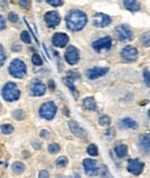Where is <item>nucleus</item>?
<instances>
[{"label":"nucleus","mask_w":150,"mask_h":178,"mask_svg":"<svg viewBox=\"0 0 150 178\" xmlns=\"http://www.w3.org/2000/svg\"><path fill=\"white\" fill-rule=\"evenodd\" d=\"M66 25L70 31H81L88 23V16L87 14L80 10V9H72L66 15Z\"/></svg>","instance_id":"1"},{"label":"nucleus","mask_w":150,"mask_h":178,"mask_svg":"<svg viewBox=\"0 0 150 178\" xmlns=\"http://www.w3.org/2000/svg\"><path fill=\"white\" fill-rule=\"evenodd\" d=\"M1 96H2V98L6 101L12 102V101H15V100H17L20 98L21 92H20V90H19L16 84L8 82L7 84H5V86L1 90Z\"/></svg>","instance_id":"2"},{"label":"nucleus","mask_w":150,"mask_h":178,"mask_svg":"<svg viewBox=\"0 0 150 178\" xmlns=\"http://www.w3.org/2000/svg\"><path fill=\"white\" fill-rule=\"evenodd\" d=\"M8 71L15 78H23L27 75V66H26V63L23 61L15 59L10 62Z\"/></svg>","instance_id":"3"},{"label":"nucleus","mask_w":150,"mask_h":178,"mask_svg":"<svg viewBox=\"0 0 150 178\" xmlns=\"http://www.w3.org/2000/svg\"><path fill=\"white\" fill-rule=\"evenodd\" d=\"M56 113H57V106L52 101L45 102L39 108V115H40V117L47 119V121L52 119L56 116Z\"/></svg>","instance_id":"4"},{"label":"nucleus","mask_w":150,"mask_h":178,"mask_svg":"<svg viewBox=\"0 0 150 178\" xmlns=\"http://www.w3.org/2000/svg\"><path fill=\"white\" fill-rule=\"evenodd\" d=\"M116 35L120 42H130L133 40V32L126 24H120L116 28Z\"/></svg>","instance_id":"5"},{"label":"nucleus","mask_w":150,"mask_h":178,"mask_svg":"<svg viewBox=\"0 0 150 178\" xmlns=\"http://www.w3.org/2000/svg\"><path fill=\"white\" fill-rule=\"evenodd\" d=\"M65 60L70 66H74L80 60V52L75 46H68L65 52Z\"/></svg>","instance_id":"6"},{"label":"nucleus","mask_w":150,"mask_h":178,"mask_svg":"<svg viewBox=\"0 0 150 178\" xmlns=\"http://www.w3.org/2000/svg\"><path fill=\"white\" fill-rule=\"evenodd\" d=\"M94 25L96 28H105L107 25H110L112 22V19L109 15L104 14V13H97L94 15Z\"/></svg>","instance_id":"7"},{"label":"nucleus","mask_w":150,"mask_h":178,"mask_svg":"<svg viewBox=\"0 0 150 178\" xmlns=\"http://www.w3.org/2000/svg\"><path fill=\"white\" fill-rule=\"evenodd\" d=\"M143 169H144V163L141 162L140 160H137V159H130V160H128L127 170L130 174L137 176V175H140L142 172Z\"/></svg>","instance_id":"8"},{"label":"nucleus","mask_w":150,"mask_h":178,"mask_svg":"<svg viewBox=\"0 0 150 178\" xmlns=\"http://www.w3.org/2000/svg\"><path fill=\"white\" fill-rule=\"evenodd\" d=\"M112 46V38L111 37H103L95 40L92 43V48L95 51H102V50H110Z\"/></svg>","instance_id":"9"},{"label":"nucleus","mask_w":150,"mask_h":178,"mask_svg":"<svg viewBox=\"0 0 150 178\" xmlns=\"http://www.w3.org/2000/svg\"><path fill=\"white\" fill-rule=\"evenodd\" d=\"M83 168H84V171L88 176H97L98 172H99L96 161L91 160V159H86L83 161Z\"/></svg>","instance_id":"10"},{"label":"nucleus","mask_w":150,"mask_h":178,"mask_svg":"<svg viewBox=\"0 0 150 178\" xmlns=\"http://www.w3.org/2000/svg\"><path fill=\"white\" fill-rule=\"evenodd\" d=\"M121 58L126 61H135L139 56V51L134 46H126L121 50Z\"/></svg>","instance_id":"11"},{"label":"nucleus","mask_w":150,"mask_h":178,"mask_svg":"<svg viewBox=\"0 0 150 178\" xmlns=\"http://www.w3.org/2000/svg\"><path fill=\"white\" fill-rule=\"evenodd\" d=\"M45 22L47 24V27L49 28H54V27H57V25H59L60 23V15L58 12H56V10H51V12H47L46 14H45Z\"/></svg>","instance_id":"12"},{"label":"nucleus","mask_w":150,"mask_h":178,"mask_svg":"<svg viewBox=\"0 0 150 178\" xmlns=\"http://www.w3.org/2000/svg\"><path fill=\"white\" fill-rule=\"evenodd\" d=\"M69 42V37H68L66 33H62V32H58V33H54L52 37V44L56 47H59L62 48L68 44Z\"/></svg>","instance_id":"13"},{"label":"nucleus","mask_w":150,"mask_h":178,"mask_svg":"<svg viewBox=\"0 0 150 178\" xmlns=\"http://www.w3.org/2000/svg\"><path fill=\"white\" fill-rule=\"evenodd\" d=\"M109 73V68L106 67H95L91 68L87 71V77L89 79H96L98 77H102Z\"/></svg>","instance_id":"14"},{"label":"nucleus","mask_w":150,"mask_h":178,"mask_svg":"<svg viewBox=\"0 0 150 178\" xmlns=\"http://www.w3.org/2000/svg\"><path fill=\"white\" fill-rule=\"evenodd\" d=\"M68 126H69L70 131L73 132V134L76 136L77 138H86L87 132H86V130L83 129L82 126L79 125V123H76L75 121H69L68 122Z\"/></svg>","instance_id":"15"},{"label":"nucleus","mask_w":150,"mask_h":178,"mask_svg":"<svg viewBox=\"0 0 150 178\" xmlns=\"http://www.w3.org/2000/svg\"><path fill=\"white\" fill-rule=\"evenodd\" d=\"M139 147L143 153L150 154V134H144L139 139Z\"/></svg>","instance_id":"16"},{"label":"nucleus","mask_w":150,"mask_h":178,"mask_svg":"<svg viewBox=\"0 0 150 178\" xmlns=\"http://www.w3.org/2000/svg\"><path fill=\"white\" fill-rule=\"evenodd\" d=\"M31 91H32V94L35 96H42L45 94L46 86L39 81H34L31 84Z\"/></svg>","instance_id":"17"},{"label":"nucleus","mask_w":150,"mask_h":178,"mask_svg":"<svg viewBox=\"0 0 150 178\" xmlns=\"http://www.w3.org/2000/svg\"><path fill=\"white\" fill-rule=\"evenodd\" d=\"M124 6L129 12H137L141 8V4L137 0H124Z\"/></svg>","instance_id":"18"},{"label":"nucleus","mask_w":150,"mask_h":178,"mask_svg":"<svg viewBox=\"0 0 150 178\" xmlns=\"http://www.w3.org/2000/svg\"><path fill=\"white\" fill-rule=\"evenodd\" d=\"M120 126L124 129H137V123L130 117H126V119L120 121Z\"/></svg>","instance_id":"19"},{"label":"nucleus","mask_w":150,"mask_h":178,"mask_svg":"<svg viewBox=\"0 0 150 178\" xmlns=\"http://www.w3.org/2000/svg\"><path fill=\"white\" fill-rule=\"evenodd\" d=\"M83 106L88 111H95L96 109V101H95V99L92 96H87L83 100Z\"/></svg>","instance_id":"20"},{"label":"nucleus","mask_w":150,"mask_h":178,"mask_svg":"<svg viewBox=\"0 0 150 178\" xmlns=\"http://www.w3.org/2000/svg\"><path fill=\"white\" fill-rule=\"evenodd\" d=\"M62 82L65 83V85H66L68 89L72 91V93L74 94L75 98H77L79 92H77V90H76V88H75L74 83H73V79H72V78H69V77H65V78L62 79Z\"/></svg>","instance_id":"21"},{"label":"nucleus","mask_w":150,"mask_h":178,"mask_svg":"<svg viewBox=\"0 0 150 178\" xmlns=\"http://www.w3.org/2000/svg\"><path fill=\"white\" fill-rule=\"evenodd\" d=\"M114 151H116V154L119 157H125L127 155V146L124 145V144H120L118 146H116Z\"/></svg>","instance_id":"22"},{"label":"nucleus","mask_w":150,"mask_h":178,"mask_svg":"<svg viewBox=\"0 0 150 178\" xmlns=\"http://www.w3.org/2000/svg\"><path fill=\"white\" fill-rule=\"evenodd\" d=\"M26 169V165L21 162H14L13 165H12V170L14 171L15 174H17V175H20V174H22L23 171Z\"/></svg>","instance_id":"23"},{"label":"nucleus","mask_w":150,"mask_h":178,"mask_svg":"<svg viewBox=\"0 0 150 178\" xmlns=\"http://www.w3.org/2000/svg\"><path fill=\"white\" fill-rule=\"evenodd\" d=\"M141 44L143 46H147V47H149L150 46V31L148 32H146V33H143L142 36H141Z\"/></svg>","instance_id":"24"},{"label":"nucleus","mask_w":150,"mask_h":178,"mask_svg":"<svg viewBox=\"0 0 150 178\" xmlns=\"http://www.w3.org/2000/svg\"><path fill=\"white\" fill-rule=\"evenodd\" d=\"M68 163V159L66 156H60L57 159V161H56V164L60 167V168H64V167H66Z\"/></svg>","instance_id":"25"},{"label":"nucleus","mask_w":150,"mask_h":178,"mask_svg":"<svg viewBox=\"0 0 150 178\" xmlns=\"http://www.w3.org/2000/svg\"><path fill=\"white\" fill-rule=\"evenodd\" d=\"M14 131V128L10 124H2L1 125V132L4 134H10Z\"/></svg>","instance_id":"26"},{"label":"nucleus","mask_w":150,"mask_h":178,"mask_svg":"<svg viewBox=\"0 0 150 178\" xmlns=\"http://www.w3.org/2000/svg\"><path fill=\"white\" fill-rule=\"evenodd\" d=\"M87 152H88V154L91 155V156H97L98 155V148L95 144L89 145V146H88V149H87Z\"/></svg>","instance_id":"27"},{"label":"nucleus","mask_w":150,"mask_h":178,"mask_svg":"<svg viewBox=\"0 0 150 178\" xmlns=\"http://www.w3.org/2000/svg\"><path fill=\"white\" fill-rule=\"evenodd\" d=\"M99 125L102 126H107L110 125V123H111V119L109 117V116H106V115H104V116H102L100 119H99Z\"/></svg>","instance_id":"28"},{"label":"nucleus","mask_w":150,"mask_h":178,"mask_svg":"<svg viewBox=\"0 0 150 178\" xmlns=\"http://www.w3.org/2000/svg\"><path fill=\"white\" fill-rule=\"evenodd\" d=\"M31 61H32V63H34L35 66H42V65H43V60L40 58V55H38V54H34Z\"/></svg>","instance_id":"29"},{"label":"nucleus","mask_w":150,"mask_h":178,"mask_svg":"<svg viewBox=\"0 0 150 178\" xmlns=\"http://www.w3.org/2000/svg\"><path fill=\"white\" fill-rule=\"evenodd\" d=\"M47 149H49V152H50L51 154H56V153H58L60 151V147L58 144H54V142H53V144H50V145H49V148Z\"/></svg>","instance_id":"30"},{"label":"nucleus","mask_w":150,"mask_h":178,"mask_svg":"<svg viewBox=\"0 0 150 178\" xmlns=\"http://www.w3.org/2000/svg\"><path fill=\"white\" fill-rule=\"evenodd\" d=\"M143 81H144V84L147 86H150V73L148 69L143 70Z\"/></svg>","instance_id":"31"},{"label":"nucleus","mask_w":150,"mask_h":178,"mask_svg":"<svg viewBox=\"0 0 150 178\" xmlns=\"http://www.w3.org/2000/svg\"><path fill=\"white\" fill-rule=\"evenodd\" d=\"M21 40H22L23 43H26V44H30L31 38H30L29 33H28L27 31H22V32H21Z\"/></svg>","instance_id":"32"},{"label":"nucleus","mask_w":150,"mask_h":178,"mask_svg":"<svg viewBox=\"0 0 150 178\" xmlns=\"http://www.w3.org/2000/svg\"><path fill=\"white\" fill-rule=\"evenodd\" d=\"M5 61H6V53H5L2 45H0V67L5 63Z\"/></svg>","instance_id":"33"},{"label":"nucleus","mask_w":150,"mask_h":178,"mask_svg":"<svg viewBox=\"0 0 150 178\" xmlns=\"http://www.w3.org/2000/svg\"><path fill=\"white\" fill-rule=\"evenodd\" d=\"M13 116H14L15 119H23V117H24V111H21V109H16V111L13 113Z\"/></svg>","instance_id":"34"},{"label":"nucleus","mask_w":150,"mask_h":178,"mask_svg":"<svg viewBox=\"0 0 150 178\" xmlns=\"http://www.w3.org/2000/svg\"><path fill=\"white\" fill-rule=\"evenodd\" d=\"M46 2L51 6H54V7H59L62 5V0H46Z\"/></svg>","instance_id":"35"},{"label":"nucleus","mask_w":150,"mask_h":178,"mask_svg":"<svg viewBox=\"0 0 150 178\" xmlns=\"http://www.w3.org/2000/svg\"><path fill=\"white\" fill-rule=\"evenodd\" d=\"M19 4L24 9H29L30 8V0H19Z\"/></svg>","instance_id":"36"},{"label":"nucleus","mask_w":150,"mask_h":178,"mask_svg":"<svg viewBox=\"0 0 150 178\" xmlns=\"http://www.w3.org/2000/svg\"><path fill=\"white\" fill-rule=\"evenodd\" d=\"M8 20H9L12 23H16L17 21H19V16L15 14V13L12 12V13H9V14H8Z\"/></svg>","instance_id":"37"},{"label":"nucleus","mask_w":150,"mask_h":178,"mask_svg":"<svg viewBox=\"0 0 150 178\" xmlns=\"http://www.w3.org/2000/svg\"><path fill=\"white\" fill-rule=\"evenodd\" d=\"M5 28H6V22H5V19H4V17L0 15V31H1V30H4Z\"/></svg>","instance_id":"38"},{"label":"nucleus","mask_w":150,"mask_h":178,"mask_svg":"<svg viewBox=\"0 0 150 178\" xmlns=\"http://www.w3.org/2000/svg\"><path fill=\"white\" fill-rule=\"evenodd\" d=\"M68 77L72 78V79H76V78L80 77V75L76 74V73H73V71H70V73H68Z\"/></svg>","instance_id":"39"},{"label":"nucleus","mask_w":150,"mask_h":178,"mask_svg":"<svg viewBox=\"0 0 150 178\" xmlns=\"http://www.w3.org/2000/svg\"><path fill=\"white\" fill-rule=\"evenodd\" d=\"M40 137H42V138H45V139H47V138L50 137V134H49V132H47L46 130H42V131H40Z\"/></svg>","instance_id":"40"},{"label":"nucleus","mask_w":150,"mask_h":178,"mask_svg":"<svg viewBox=\"0 0 150 178\" xmlns=\"http://www.w3.org/2000/svg\"><path fill=\"white\" fill-rule=\"evenodd\" d=\"M39 177L40 178H47L49 177V172L46 170H42L39 172Z\"/></svg>","instance_id":"41"},{"label":"nucleus","mask_w":150,"mask_h":178,"mask_svg":"<svg viewBox=\"0 0 150 178\" xmlns=\"http://www.w3.org/2000/svg\"><path fill=\"white\" fill-rule=\"evenodd\" d=\"M13 51H15V52H20L21 51V46L20 45H13Z\"/></svg>","instance_id":"42"},{"label":"nucleus","mask_w":150,"mask_h":178,"mask_svg":"<svg viewBox=\"0 0 150 178\" xmlns=\"http://www.w3.org/2000/svg\"><path fill=\"white\" fill-rule=\"evenodd\" d=\"M49 86H50V89L52 90H56V84H54V82H53V81H50V82H49Z\"/></svg>","instance_id":"43"},{"label":"nucleus","mask_w":150,"mask_h":178,"mask_svg":"<svg viewBox=\"0 0 150 178\" xmlns=\"http://www.w3.org/2000/svg\"><path fill=\"white\" fill-rule=\"evenodd\" d=\"M31 145H32V146H34V147H35V148H40V145H39V144H38L37 141H32V142H31Z\"/></svg>","instance_id":"44"},{"label":"nucleus","mask_w":150,"mask_h":178,"mask_svg":"<svg viewBox=\"0 0 150 178\" xmlns=\"http://www.w3.org/2000/svg\"><path fill=\"white\" fill-rule=\"evenodd\" d=\"M148 116L150 117V111H148Z\"/></svg>","instance_id":"45"},{"label":"nucleus","mask_w":150,"mask_h":178,"mask_svg":"<svg viewBox=\"0 0 150 178\" xmlns=\"http://www.w3.org/2000/svg\"><path fill=\"white\" fill-rule=\"evenodd\" d=\"M37 1H38V2H40V1H42V0H37Z\"/></svg>","instance_id":"46"},{"label":"nucleus","mask_w":150,"mask_h":178,"mask_svg":"<svg viewBox=\"0 0 150 178\" xmlns=\"http://www.w3.org/2000/svg\"><path fill=\"white\" fill-rule=\"evenodd\" d=\"M0 109H1V104H0Z\"/></svg>","instance_id":"47"}]
</instances>
